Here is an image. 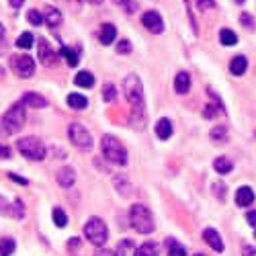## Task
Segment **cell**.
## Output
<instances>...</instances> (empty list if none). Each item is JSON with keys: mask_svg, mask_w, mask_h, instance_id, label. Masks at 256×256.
<instances>
[{"mask_svg": "<svg viewBox=\"0 0 256 256\" xmlns=\"http://www.w3.org/2000/svg\"><path fill=\"white\" fill-rule=\"evenodd\" d=\"M37 50H39V60L46 64V66H54V64L58 62V56H56V52L52 50V46L48 44L46 39H39V46H37Z\"/></svg>", "mask_w": 256, "mask_h": 256, "instance_id": "10", "label": "cell"}, {"mask_svg": "<svg viewBox=\"0 0 256 256\" xmlns=\"http://www.w3.org/2000/svg\"><path fill=\"white\" fill-rule=\"evenodd\" d=\"M68 106L74 111H82V109L88 106V98L84 94H80V92H72V94H68Z\"/></svg>", "mask_w": 256, "mask_h": 256, "instance_id": "18", "label": "cell"}, {"mask_svg": "<svg viewBox=\"0 0 256 256\" xmlns=\"http://www.w3.org/2000/svg\"><path fill=\"white\" fill-rule=\"evenodd\" d=\"M166 246H168V254H170V256H186L184 246L178 244V242L172 240V238H168V240H166Z\"/></svg>", "mask_w": 256, "mask_h": 256, "instance_id": "25", "label": "cell"}, {"mask_svg": "<svg viewBox=\"0 0 256 256\" xmlns=\"http://www.w3.org/2000/svg\"><path fill=\"white\" fill-rule=\"evenodd\" d=\"M188 88H190V76H188L186 72H178V74L174 76V90H176L178 94H186Z\"/></svg>", "mask_w": 256, "mask_h": 256, "instance_id": "16", "label": "cell"}, {"mask_svg": "<svg viewBox=\"0 0 256 256\" xmlns=\"http://www.w3.org/2000/svg\"><path fill=\"white\" fill-rule=\"evenodd\" d=\"M254 236H256V232H254Z\"/></svg>", "mask_w": 256, "mask_h": 256, "instance_id": "49", "label": "cell"}, {"mask_svg": "<svg viewBox=\"0 0 256 256\" xmlns=\"http://www.w3.org/2000/svg\"><path fill=\"white\" fill-rule=\"evenodd\" d=\"M130 220H132V226L136 228V232H140V234H152L154 228H156L152 211L148 209L146 205H142V203H136L130 209Z\"/></svg>", "mask_w": 256, "mask_h": 256, "instance_id": "1", "label": "cell"}, {"mask_svg": "<svg viewBox=\"0 0 256 256\" xmlns=\"http://www.w3.org/2000/svg\"><path fill=\"white\" fill-rule=\"evenodd\" d=\"M54 224L58 228H66L68 226V216L62 209H54Z\"/></svg>", "mask_w": 256, "mask_h": 256, "instance_id": "31", "label": "cell"}, {"mask_svg": "<svg viewBox=\"0 0 256 256\" xmlns=\"http://www.w3.org/2000/svg\"><path fill=\"white\" fill-rule=\"evenodd\" d=\"M6 158H10V150L6 146H0V160H6Z\"/></svg>", "mask_w": 256, "mask_h": 256, "instance_id": "39", "label": "cell"}, {"mask_svg": "<svg viewBox=\"0 0 256 256\" xmlns=\"http://www.w3.org/2000/svg\"><path fill=\"white\" fill-rule=\"evenodd\" d=\"M220 41H222V46H236L238 44V35L234 33L232 29H222L220 31Z\"/></svg>", "mask_w": 256, "mask_h": 256, "instance_id": "24", "label": "cell"}, {"mask_svg": "<svg viewBox=\"0 0 256 256\" xmlns=\"http://www.w3.org/2000/svg\"><path fill=\"white\" fill-rule=\"evenodd\" d=\"M240 20H242V25H246L248 29H254V18H252V16H250L248 12H242Z\"/></svg>", "mask_w": 256, "mask_h": 256, "instance_id": "37", "label": "cell"}, {"mask_svg": "<svg viewBox=\"0 0 256 256\" xmlns=\"http://www.w3.org/2000/svg\"><path fill=\"white\" fill-rule=\"evenodd\" d=\"M246 220H248V224H250V226H256V211H248Z\"/></svg>", "mask_w": 256, "mask_h": 256, "instance_id": "41", "label": "cell"}, {"mask_svg": "<svg viewBox=\"0 0 256 256\" xmlns=\"http://www.w3.org/2000/svg\"><path fill=\"white\" fill-rule=\"evenodd\" d=\"M44 20H46L50 27H60L62 20H64V16H62V12H60L56 6H48V8H46V14H44Z\"/></svg>", "mask_w": 256, "mask_h": 256, "instance_id": "19", "label": "cell"}, {"mask_svg": "<svg viewBox=\"0 0 256 256\" xmlns=\"http://www.w3.org/2000/svg\"><path fill=\"white\" fill-rule=\"evenodd\" d=\"M156 136L160 140H168L170 136H172V123H170V119H158L156 123Z\"/></svg>", "mask_w": 256, "mask_h": 256, "instance_id": "20", "label": "cell"}, {"mask_svg": "<svg viewBox=\"0 0 256 256\" xmlns=\"http://www.w3.org/2000/svg\"><path fill=\"white\" fill-rule=\"evenodd\" d=\"M213 168H216L220 174H230L234 170V162L226 156H220V158H216V162H213Z\"/></svg>", "mask_w": 256, "mask_h": 256, "instance_id": "22", "label": "cell"}, {"mask_svg": "<svg viewBox=\"0 0 256 256\" xmlns=\"http://www.w3.org/2000/svg\"><path fill=\"white\" fill-rule=\"evenodd\" d=\"M246 70H248V60L244 56H236V58L230 62V72L234 76H242Z\"/></svg>", "mask_w": 256, "mask_h": 256, "instance_id": "17", "label": "cell"}, {"mask_svg": "<svg viewBox=\"0 0 256 256\" xmlns=\"http://www.w3.org/2000/svg\"><path fill=\"white\" fill-rule=\"evenodd\" d=\"M138 256H158V244L146 242V244L138 250Z\"/></svg>", "mask_w": 256, "mask_h": 256, "instance_id": "28", "label": "cell"}, {"mask_svg": "<svg viewBox=\"0 0 256 256\" xmlns=\"http://www.w3.org/2000/svg\"><path fill=\"white\" fill-rule=\"evenodd\" d=\"M58 182L62 184V186H66V188H70L74 182H76V172H74V168H62L60 172H58Z\"/></svg>", "mask_w": 256, "mask_h": 256, "instance_id": "15", "label": "cell"}, {"mask_svg": "<svg viewBox=\"0 0 256 256\" xmlns=\"http://www.w3.org/2000/svg\"><path fill=\"white\" fill-rule=\"evenodd\" d=\"M197 6L201 10H209V8H216V0H197Z\"/></svg>", "mask_w": 256, "mask_h": 256, "instance_id": "36", "label": "cell"}, {"mask_svg": "<svg viewBox=\"0 0 256 256\" xmlns=\"http://www.w3.org/2000/svg\"><path fill=\"white\" fill-rule=\"evenodd\" d=\"M74 84L76 86H80V88H90L92 84H94V76L90 74V72H78L76 74V78H74Z\"/></svg>", "mask_w": 256, "mask_h": 256, "instance_id": "23", "label": "cell"}, {"mask_svg": "<svg viewBox=\"0 0 256 256\" xmlns=\"http://www.w3.org/2000/svg\"><path fill=\"white\" fill-rule=\"evenodd\" d=\"M100 146H102L104 158L109 160V162L119 164V166H125V164H127V150H125L123 144H121L117 138H113V136H102Z\"/></svg>", "mask_w": 256, "mask_h": 256, "instance_id": "3", "label": "cell"}, {"mask_svg": "<svg viewBox=\"0 0 256 256\" xmlns=\"http://www.w3.org/2000/svg\"><path fill=\"white\" fill-rule=\"evenodd\" d=\"M203 240L216 250V252H224V240H222V236L220 234L213 230V228H207L205 232H203Z\"/></svg>", "mask_w": 256, "mask_h": 256, "instance_id": "12", "label": "cell"}, {"mask_svg": "<svg viewBox=\"0 0 256 256\" xmlns=\"http://www.w3.org/2000/svg\"><path fill=\"white\" fill-rule=\"evenodd\" d=\"M16 148H18V152L23 154L27 160L39 162V160H44V158L48 156V148H46V144L41 142L39 138H31V136H29V138L18 140Z\"/></svg>", "mask_w": 256, "mask_h": 256, "instance_id": "5", "label": "cell"}, {"mask_svg": "<svg viewBox=\"0 0 256 256\" xmlns=\"http://www.w3.org/2000/svg\"><path fill=\"white\" fill-rule=\"evenodd\" d=\"M20 102H23L25 106H31V109H44V106H48V98L41 96L39 92H25L23 98H20Z\"/></svg>", "mask_w": 256, "mask_h": 256, "instance_id": "11", "label": "cell"}, {"mask_svg": "<svg viewBox=\"0 0 256 256\" xmlns=\"http://www.w3.org/2000/svg\"><path fill=\"white\" fill-rule=\"evenodd\" d=\"M88 2H92V4H100L102 0H88Z\"/></svg>", "mask_w": 256, "mask_h": 256, "instance_id": "46", "label": "cell"}, {"mask_svg": "<svg viewBox=\"0 0 256 256\" xmlns=\"http://www.w3.org/2000/svg\"><path fill=\"white\" fill-rule=\"evenodd\" d=\"M10 68L18 78H31L35 74V62L31 56H14L10 58Z\"/></svg>", "mask_w": 256, "mask_h": 256, "instance_id": "8", "label": "cell"}, {"mask_svg": "<svg viewBox=\"0 0 256 256\" xmlns=\"http://www.w3.org/2000/svg\"><path fill=\"white\" fill-rule=\"evenodd\" d=\"M14 248H16V244H14L12 238H2L0 240V256H10L14 252Z\"/></svg>", "mask_w": 256, "mask_h": 256, "instance_id": "27", "label": "cell"}, {"mask_svg": "<svg viewBox=\"0 0 256 256\" xmlns=\"http://www.w3.org/2000/svg\"><path fill=\"white\" fill-rule=\"evenodd\" d=\"M226 138H228V127L226 125H218V127H213V130H211V140L213 142L224 144Z\"/></svg>", "mask_w": 256, "mask_h": 256, "instance_id": "26", "label": "cell"}, {"mask_svg": "<svg viewBox=\"0 0 256 256\" xmlns=\"http://www.w3.org/2000/svg\"><path fill=\"white\" fill-rule=\"evenodd\" d=\"M123 92H125L127 100H130V104H134V109L138 113H142L144 111V84L136 74L127 76L123 80Z\"/></svg>", "mask_w": 256, "mask_h": 256, "instance_id": "2", "label": "cell"}, {"mask_svg": "<svg viewBox=\"0 0 256 256\" xmlns=\"http://www.w3.org/2000/svg\"><path fill=\"white\" fill-rule=\"evenodd\" d=\"M2 76H4V70H2V68H0V78H2Z\"/></svg>", "mask_w": 256, "mask_h": 256, "instance_id": "47", "label": "cell"}, {"mask_svg": "<svg viewBox=\"0 0 256 256\" xmlns=\"http://www.w3.org/2000/svg\"><path fill=\"white\" fill-rule=\"evenodd\" d=\"M8 4L12 6V8H20L25 4V0H8Z\"/></svg>", "mask_w": 256, "mask_h": 256, "instance_id": "43", "label": "cell"}, {"mask_svg": "<svg viewBox=\"0 0 256 256\" xmlns=\"http://www.w3.org/2000/svg\"><path fill=\"white\" fill-rule=\"evenodd\" d=\"M98 39H100V44H102V46H111V44H115V39H117V29H115V25L104 23V25L100 27V31H98Z\"/></svg>", "mask_w": 256, "mask_h": 256, "instance_id": "13", "label": "cell"}, {"mask_svg": "<svg viewBox=\"0 0 256 256\" xmlns=\"http://www.w3.org/2000/svg\"><path fill=\"white\" fill-rule=\"evenodd\" d=\"M68 138L76 148H80V150H90L92 148V136L88 134L86 127L80 125V123H72L68 127Z\"/></svg>", "mask_w": 256, "mask_h": 256, "instance_id": "7", "label": "cell"}, {"mask_svg": "<svg viewBox=\"0 0 256 256\" xmlns=\"http://www.w3.org/2000/svg\"><path fill=\"white\" fill-rule=\"evenodd\" d=\"M117 2H121L127 12H136V10H138V4L134 2V0H117Z\"/></svg>", "mask_w": 256, "mask_h": 256, "instance_id": "35", "label": "cell"}, {"mask_svg": "<svg viewBox=\"0 0 256 256\" xmlns=\"http://www.w3.org/2000/svg\"><path fill=\"white\" fill-rule=\"evenodd\" d=\"M94 256H117V254H113L111 250H98Z\"/></svg>", "mask_w": 256, "mask_h": 256, "instance_id": "44", "label": "cell"}, {"mask_svg": "<svg viewBox=\"0 0 256 256\" xmlns=\"http://www.w3.org/2000/svg\"><path fill=\"white\" fill-rule=\"evenodd\" d=\"M242 252H244V256H254V254H256V248H254V246H244Z\"/></svg>", "mask_w": 256, "mask_h": 256, "instance_id": "42", "label": "cell"}, {"mask_svg": "<svg viewBox=\"0 0 256 256\" xmlns=\"http://www.w3.org/2000/svg\"><path fill=\"white\" fill-rule=\"evenodd\" d=\"M62 56L66 58V62L70 64V66H78V60H80V56H78V52H76V50L62 48Z\"/></svg>", "mask_w": 256, "mask_h": 256, "instance_id": "29", "label": "cell"}, {"mask_svg": "<svg viewBox=\"0 0 256 256\" xmlns=\"http://www.w3.org/2000/svg\"><path fill=\"white\" fill-rule=\"evenodd\" d=\"M33 41H35V37H33L31 33H20V37L16 39V46H18L20 50H31Z\"/></svg>", "mask_w": 256, "mask_h": 256, "instance_id": "30", "label": "cell"}, {"mask_svg": "<svg viewBox=\"0 0 256 256\" xmlns=\"http://www.w3.org/2000/svg\"><path fill=\"white\" fill-rule=\"evenodd\" d=\"M195 256H205V254H195Z\"/></svg>", "mask_w": 256, "mask_h": 256, "instance_id": "48", "label": "cell"}, {"mask_svg": "<svg viewBox=\"0 0 256 256\" xmlns=\"http://www.w3.org/2000/svg\"><path fill=\"white\" fill-rule=\"evenodd\" d=\"M132 52V44L127 39H123V41H119L117 44V54H130Z\"/></svg>", "mask_w": 256, "mask_h": 256, "instance_id": "34", "label": "cell"}, {"mask_svg": "<svg viewBox=\"0 0 256 256\" xmlns=\"http://www.w3.org/2000/svg\"><path fill=\"white\" fill-rule=\"evenodd\" d=\"M8 176H10V180H14V182H18V184H27V182H29L27 178H23V176H18V174H14V172H10Z\"/></svg>", "mask_w": 256, "mask_h": 256, "instance_id": "38", "label": "cell"}, {"mask_svg": "<svg viewBox=\"0 0 256 256\" xmlns=\"http://www.w3.org/2000/svg\"><path fill=\"white\" fill-rule=\"evenodd\" d=\"M142 25H144L148 31H150V33H156V35L164 31V20H162V16H160L158 10H148V12H144Z\"/></svg>", "mask_w": 256, "mask_h": 256, "instance_id": "9", "label": "cell"}, {"mask_svg": "<svg viewBox=\"0 0 256 256\" xmlns=\"http://www.w3.org/2000/svg\"><path fill=\"white\" fill-rule=\"evenodd\" d=\"M84 236L94 246H102L109 238V230H106V224L100 218H90L84 226Z\"/></svg>", "mask_w": 256, "mask_h": 256, "instance_id": "6", "label": "cell"}, {"mask_svg": "<svg viewBox=\"0 0 256 256\" xmlns=\"http://www.w3.org/2000/svg\"><path fill=\"white\" fill-rule=\"evenodd\" d=\"M27 20H29L31 25L39 27L41 23H44V16H41V12H39V10H29V12H27Z\"/></svg>", "mask_w": 256, "mask_h": 256, "instance_id": "33", "label": "cell"}, {"mask_svg": "<svg viewBox=\"0 0 256 256\" xmlns=\"http://www.w3.org/2000/svg\"><path fill=\"white\" fill-rule=\"evenodd\" d=\"M254 203V190L250 186H240L236 190V205L238 207H250Z\"/></svg>", "mask_w": 256, "mask_h": 256, "instance_id": "14", "label": "cell"}, {"mask_svg": "<svg viewBox=\"0 0 256 256\" xmlns=\"http://www.w3.org/2000/svg\"><path fill=\"white\" fill-rule=\"evenodd\" d=\"M0 213H6V201H4V197H0Z\"/></svg>", "mask_w": 256, "mask_h": 256, "instance_id": "45", "label": "cell"}, {"mask_svg": "<svg viewBox=\"0 0 256 256\" xmlns=\"http://www.w3.org/2000/svg\"><path fill=\"white\" fill-rule=\"evenodd\" d=\"M23 125H25V104L16 102V104H12L10 109L4 113V117H2V130L8 136H12V134H18L20 130H23Z\"/></svg>", "mask_w": 256, "mask_h": 256, "instance_id": "4", "label": "cell"}, {"mask_svg": "<svg viewBox=\"0 0 256 256\" xmlns=\"http://www.w3.org/2000/svg\"><path fill=\"white\" fill-rule=\"evenodd\" d=\"M117 256H138V248L132 240H121L117 246Z\"/></svg>", "mask_w": 256, "mask_h": 256, "instance_id": "21", "label": "cell"}, {"mask_svg": "<svg viewBox=\"0 0 256 256\" xmlns=\"http://www.w3.org/2000/svg\"><path fill=\"white\" fill-rule=\"evenodd\" d=\"M14 207H16V218H23V213H25V211H23V201L18 199V201L14 203Z\"/></svg>", "mask_w": 256, "mask_h": 256, "instance_id": "40", "label": "cell"}, {"mask_svg": "<svg viewBox=\"0 0 256 256\" xmlns=\"http://www.w3.org/2000/svg\"><path fill=\"white\" fill-rule=\"evenodd\" d=\"M102 98H104L106 102H111V100L117 98V90H115L113 84H104V88H102Z\"/></svg>", "mask_w": 256, "mask_h": 256, "instance_id": "32", "label": "cell"}]
</instances>
